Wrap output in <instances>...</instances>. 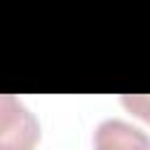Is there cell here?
<instances>
[{
  "mask_svg": "<svg viewBox=\"0 0 150 150\" xmlns=\"http://www.w3.org/2000/svg\"><path fill=\"white\" fill-rule=\"evenodd\" d=\"M40 124L12 94H0V150H35Z\"/></svg>",
  "mask_w": 150,
  "mask_h": 150,
  "instance_id": "cell-1",
  "label": "cell"
},
{
  "mask_svg": "<svg viewBox=\"0 0 150 150\" xmlns=\"http://www.w3.org/2000/svg\"><path fill=\"white\" fill-rule=\"evenodd\" d=\"M94 150H150V136L124 120H103L94 131Z\"/></svg>",
  "mask_w": 150,
  "mask_h": 150,
  "instance_id": "cell-2",
  "label": "cell"
},
{
  "mask_svg": "<svg viewBox=\"0 0 150 150\" xmlns=\"http://www.w3.org/2000/svg\"><path fill=\"white\" fill-rule=\"evenodd\" d=\"M122 105L134 112L136 117L150 122V96L148 94H124L122 96Z\"/></svg>",
  "mask_w": 150,
  "mask_h": 150,
  "instance_id": "cell-3",
  "label": "cell"
}]
</instances>
